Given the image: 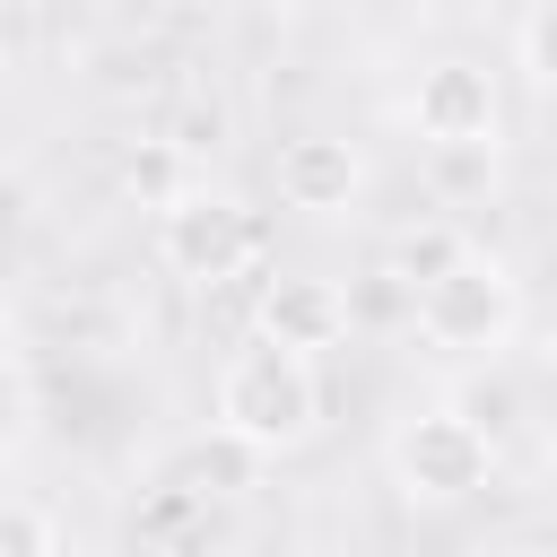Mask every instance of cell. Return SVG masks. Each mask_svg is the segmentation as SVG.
I'll return each instance as SVG.
<instances>
[{
    "mask_svg": "<svg viewBox=\"0 0 557 557\" xmlns=\"http://www.w3.org/2000/svg\"><path fill=\"white\" fill-rule=\"evenodd\" d=\"M392 479L409 505H461L496 479V435L470 409H418L392 426Z\"/></svg>",
    "mask_w": 557,
    "mask_h": 557,
    "instance_id": "3",
    "label": "cell"
},
{
    "mask_svg": "<svg viewBox=\"0 0 557 557\" xmlns=\"http://www.w3.org/2000/svg\"><path fill=\"white\" fill-rule=\"evenodd\" d=\"M313 426H322L313 357H287V348L252 339V348H235L218 366V435L226 444H244V453H296Z\"/></svg>",
    "mask_w": 557,
    "mask_h": 557,
    "instance_id": "1",
    "label": "cell"
},
{
    "mask_svg": "<svg viewBox=\"0 0 557 557\" xmlns=\"http://www.w3.org/2000/svg\"><path fill=\"white\" fill-rule=\"evenodd\" d=\"M513 52H522V70L548 87L557 78V0H540V9H522V26H513Z\"/></svg>",
    "mask_w": 557,
    "mask_h": 557,
    "instance_id": "11",
    "label": "cell"
},
{
    "mask_svg": "<svg viewBox=\"0 0 557 557\" xmlns=\"http://www.w3.org/2000/svg\"><path fill=\"white\" fill-rule=\"evenodd\" d=\"M191 157L157 131V139H139V148H122V191L139 200V209H165V200H183L191 191V174H183Z\"/></svg>",
    "mask_w": 557,
    "mask_h": 557,
    "instance_id": "8",
    "label": "cell"
},
{
    "mask_svg": "<svg viewBox=\"0 0 557 557\" xmlns=\"http://www.w3.org/2000/svg\"><path fill=\"white\" fill-rule=\"evenodd\" d=\"M400 113L426 148H496V131H505L496 70H479V61H426Z\"/></svg>",
    "mask_w": 557,
    "mask_h": 557,
    "instance_id": "5",
    "label": "cell"
},
{
    "mask_svg": "<svg viewBox=\"0 0 557 557\" xmlns=\"http://www.w3.org/2000/svg\"><path fill=\"white\" fill-rule=\"evenodd\" d=\"M261 209H244L235 191H183V200H165L157 209V261L174 270V278H200V287H218V278H235V270H252L261 261Z\"/></svg>",
    "mask_w": 557,
    "mask_h": 557,
    "instance_id": "4",
    "label": "cell"
},
{
    "mask_svg": "<svg viewBox=\"0 0 557 557\" xmlns=\"http://www.w3.org/2000/svg\"><path fill=\"white\" fill-rule=\"evenodd\" d=\"M357 191H366V157H357V139H339V131H296V139L278 148V200H287V209H305V218H339Z\"/></svg>",
    "mask_w": 557,
    "mask_h": 557,
    "instance_id": "7",
    "label": "cell"
},
{
    "mask_svg": "<svg viewBox=\"0 0 557 557\" xmlns=\"http://www.w3.org/2000/svg\"><path fill=\"white\" fill-rule=\"evenodd\" d=\"M0 348H9V313H0Z\"/></svg>",
    "mask_w": 557,
    "mask_h": 557,
    "instance_id": "13",
    "label": "cell"
},
{
    "mask_svg": "<svg viewBox=\"0 0 557 557\" xmlns=\"http://www.w3.org/2000/svg\"><path fill=\"white\" fill-rule=\"evenodd\" d=\"M348 287L339 278H313V270H278V278H261V296H252V339H270V348H287V357H313V348H339L348 339Z\"/></svg>",
    "mask_w": 557,
    "mask_h": 557,
    "instance_id": "6",
    "label": "cell"
},
{
    "mask_svg": "<svg viewBox=\"0 0 557 557\" xmlns=\"http://www.w3.org/2000/svg\"><path fill=\"white\" fill-rule=\"evenodd\" d=\"M513 557H557V548H540V540H531V548H513Z\"/></svg>",
    "mask_w": 557,
    "mask_h": 557,
    "instance_id": "12",
    "label": "cell"
},
{
    "mask_svg": "<svg viewBox=\"0 0 557 557\" xmlns=\"http://www.w3.org/2000/svg\"><path fill=\"white\" fill-rule=\"evenodd\" d=\"M418 331L453 357H496L513 331H522V278L496 261V252H461L444 278H426L418 296Z\"/></svg>",
    "mask_w": 557,
    "mask_h": 557,
    "instance_id": "2",
    "label": "cell"
},
{
    "mask_svg": "<svg viewBox=\"0 0 557 557\" xmlns=\"http://www.w3.org/2000/svg\"><path fill=\"white\" fill-rule=\"evenodd\" d=\"M461 252H470V244H461L444 218H426V226H400V235H392V278L418 296V287H426V278H444Z\"/></svg>",
    "mask_w": 557,
    "mask_h": 557,
    "instance_id": "9",
    "label": "cell"
},
{
    "mask_svg": "<svg viewBox=\"0 0 557 557\" xmlns=\"http://www.w3.org/2000/svg\"><path fill=\"white\" fill-rule=\"evenodd\" d=\"M0 557H61V531H52V513H35V505L0 496Z\"/></svg>",
    "mask_w": 557,
    "mask_h": 557,
    "instance_id": "10",
    "label": "cell"
}]
</instances>
